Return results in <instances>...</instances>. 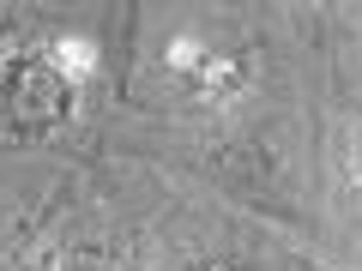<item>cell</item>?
I'll list each match as a JSON object with an SVG mask.
<instances>
[{
	"mask_svg": "<svg viewBox=\"0 0 362 271\" xmlns=\"http://www.w3.org/2000/svg\"><path fill=\"white\" fill-rule=\"evenodd\" d=\"M6 121L18 133H54L73 121V85L54 73L49 54L37 49L6 54Z\"/></svg>",
	"mask_w": 362,
	"mask_h": 271,
	"instance_id": "6da1fadb",
	"label": "cell"
},
{
	"mask_svg": "<svg viewBox=\"0 0 362 271\" xmlns=\"http://www.w3.org/2000/svg\"><path fill=\"white\" fill-rule=\"evenodd\" d=\"M247 85H254V54H242V49H218V54H211V66L199 73L194 97H199V103H230V97H242Z\"/></svg>",
	"mask_w": 362,
	"mask_h": 271,
	"instance_id": "7a4b0ae2",
	"label": "cell"
},
{
	"mask_svg": "<svg viewBox=\"0 0 362 271\" xmlns=\"http://www.w3.org/2000/svg\"><path fill=\"white\" fill-rule=\"evenodd\" d=\"M218 175L230 181V187H242V193H266L272 181H278V169H272V157L259 151V145H223Z\"/></svg>",
	"mask_w": 362,
	"mask_h": 271,
	"instance_id": "3957f363",
	"label": "cell"
},
{
	"mask_svg": "<svg viewBox=\"0 0 362 271\" xmlns=\"http://www.w3.org/2000/svg\"><path fill=\"white\" fill-rule=\"evenodd\" d=\"M42 54L54 61V73H61L73 90H78V85H90V78L103 73V49H97L90 37H54Z\"/></svg>",
	"mask_w": 362,
	"mask_h": 271,
	"instance_id": "277c9868",
	"label": "cell"
},
{
	"mask_svg": "<svg viewBox=\"0 0 362 271\" xmlns=\"http://www.w3.org/2000/svg\"><path fill=\"white\" fill-rule=\"evenodd\" d=\"M211 42L206 37H194V30H175V37L163 42V73H175L181 85H199V73H206L211 66Z\"/></svg>",
	"mask_w": 362,
	"mask_h": 271,
	"instance_id": "5b68a950",
	"label": "cell"
},
{
	"mask_svg": "<svg viewBox=\"0 0 362 271\" xmlns=\"http://www.w3.org/2000/svg\"><path fill=\"white\" fill-rule=\"evenodd\" d=\"M30 271H127L109 247H97V241H73V247H61V253H49L42 265H30Z\"/></svg>",
	"mask_w": 362,
	"mask_h": 271,
	"instance_id": "8992f818",
	"label": "cell"
},
{
	"mask_svg": "<svg viewBox=\"0 0 362 271\" xmlns=\"http://www.w3.org/2000/svg\"><path fill=\"white\" fill-rule=\"evenodd\" d=\"M169 271H247L235 253H194V259H181V265H169Z\"/></svg>",
	"mask_w": 362,
	"mask_h": 271,
	"instance_id": "52a82bcc",
	"label": "cell"
},
{
	"mask_svg": "<svg viewBox=\"0 0 362 271\" xmlns=\"http://www.w3.org/2000/svg\"><path fill=\"white\" fill-rule=\"evenodd\" d=\"M350 181H356V193H362V127H356V139H350Z\"/></svg>",
	"mask_w": 362,
	"mask_h": 271,
	"instance_id": "ba28073f",
	"label": "cell"
}]
</instances>
